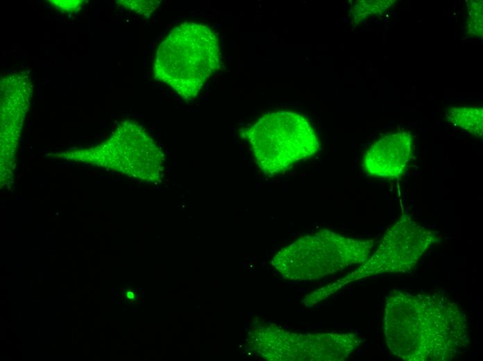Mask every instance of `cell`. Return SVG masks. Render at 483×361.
<instances>
[{"instance_id": "1", "label": "cell", "mask_w": 483, "mask_h": 361, "mask_svg": "<svg viewBox=\"0 0 483 361\" xmlns=\"http://www.w3.org/2000/svg\"><path fill=\"white\" fill-rule=\"evenodd\" d=\"M384 335L403 360H450L468 346V320L446 297L394 291L385 305Z\"/></svg>"}, {"instance_id": "2", "label": "cell", "mask_w": 483, "mask_h": 361, "mask_svg": "<svg viewBox=\"0 0 483 361\" xmlns=\"http://www.w3.org/2000/svg\"><path fill=\"white\" fill-rule=\"evenodd\" d=\"M218 38L207 25L186 22L176 26L159 45L154 62L156 79L192 100L218 69Z\"/></svg>"}, {"instance_id": "3", "label": "cell", "mask_w": 483, "mask_h": 361, "mask_svg": "<svg viewBox=\"0 0 483 361\" xmlns=\"http://www.w3.org/2000/svg\"><path fill=\"white\" fill-rule=\"evenodd\" d=\"M258 167L266 175L286 171L319 149L317 135L302 115L276 111L261 117L245 131Z\"/></svg>"}, {"instance_id": "4", "label": "cell", "mask_w": 483, "mask_h": 361, "mask_svg": "<svg viewBox=\"0 0 483 361\" xmlns=\"http://www.w3.org/2000/svg\"><path fill=\"white\" fill-rule=\"evenodd\" d=\"M373 244V240L360 241L323 230L298 239L280 251L274 260L285 268L314 265L331 273L365 261Z\"/></svg>"}, {"instance_id": "5", "label": "cell", "mask_w": 483, "mask_h": 361, "mask_svg": "<svg viewBox=\"0 0 483 361\" xmlns=\"http://www.w3.org/2000/svg\"><path fill=\"white\" fill-rule=\"evenodd\" d=\"M435 241L434 233L404 215L387 230L375 253L361 269L369 270L370 274L409 270Z\"/></svg>"}, {"instance_id": "6", "label": "cell", "mask_w": 483, "mask_h": 361, "mask_svg": "<svg viewBox=\"0 0 483 361\" xmlns=\"http://www.w3.org/2000/svg\"><path fill=\"white\" fill-rule=\"evenodd\" d=\"M412 136L400 131L384 135L366 151L365 171L373 176L397 178L405 171L412 154Z\"/></svg>"}, {"instance_id": "7", "label": "cell", "mask_w": 483, "mask_h": 361, "mask_svg": "<svg viewBox=\"0 0 483 361\" xmlns=\"http://www.w3.org/2000/svg\"><path fill=\"white\" fill-rule=\"evenodd\" d=\"M450 122L471 135L482 136L483 110L474 107H455L446 113Z\"/></svg>"}, {"instance_id": "8", "label": "cell", "mask_w": 483, "mask_h": 361, "mask_svg": "<svg viewBox=\"0 0 483 361\" xmlns=\"http://www.w3.org/2000/svg\"><path fill=\"white\" fill-rule=\"evenodd\" d=\"M468 8L467 31L472 36L480 37L482 35V1H470Z\"/></svg>"}, {"instance_id": "9", "label": "cell", "mask_w": 483, "mask_h": 361, "mask_svg": "<svg viewBox=\"0 0 483 361\" xmlns=\"http://www.w3.org/2000/svg\"><path fill=\"white\" fill-rule=\"evenodd\" d=\"M395 1H362L353 9L354 19L362 20L370 15L382 12L390 7Z\"/></svg>"}, {"instance_id": "10", "label": "cell", "mask_w": 483, "mask_h": 361, "mask_svg": "<svg viewBox=\"0 0 483 361\" xmlns=\"http://www.w3.org/2000/svg\"><path fill=\"white\" fill-rule=\"evenodd\" d=\"M124 6L142 14L150 15L160 4L159 1H122Z\"/></svg>"}]
</instances>
